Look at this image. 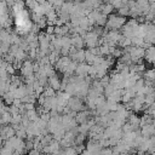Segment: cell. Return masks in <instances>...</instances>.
Returning <instances> with one entry per match:
<instances>
[{"mask_svg":"<svg viewBox=\"0 0 155 155\" xmlns=\"http://www.w3.org/2000/svg\"><path fill=\"white\" fill-rule=\"evenodd\" d=\"M16 22H17V27H18V30H27L30 25L29 23V19H28V16L27 13L23 11V8H17L16 10Z\"/></svg>","mask_w":155,"mask_h":155,"instance_id":"1","label":"cell"}]
</instances>
